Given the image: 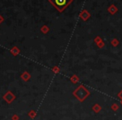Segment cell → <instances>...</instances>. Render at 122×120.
<instances>
[{
    "instance_id": "1",
    "label": "cell",
    "mask_w": 122,
    "mask_h": 120,
    "mask_svg": "<svg viewBox=\"0 0 122 120\" xmlns=\"http://www.w3.org/2000/svg\"><path fill=\"white\" fill-rule=\"evenodd\" d=\"M73 95L79 100L80 102H84L90 95V92L87 88H85L83 85H80V87L76 88L73 92Z\"/></svg>"
},
{
    "instance_id": "2",
    "label": "cell",
    "mask_w": 122,
    "mask_h": 120,
    "mask_svg": "<svg viewBox=\"0 0 122 120\" xmlns=\"http://www.w3.org/2000/svg\"><path fill=\"white\" fill-rule=\"evenodd\" d=\"M3 98H4V100H5L8 103H13L14 100H15L16 96L11 91H8L7 93L4 95Z\"/></svg>"
},
{
    "instance_id": "3",
    "label": "cell",
    "mask_w": 122,
    "mask_h": 120,
    "mask_svg": "<svg viewBox=\"0 0 122 120\" xmlns=\"http://www.w3.org/2000/svg\"><path fill=\"white\" fill-rule=\"evenodd\" d=\"M51 3L54 4L56 8L61 9L67 4V0H51Z\"/></svg>"
},
{
    "instance_id": "4",
    "label": "cell",
    "mask_w": 122,
    "mask_h": 120,
    "mask_svg": "<svg viewBox=\"0 0 122 120\" xmlns=\"http://www.w3.org/2000/svg\"><path fill=\"white\" fill-rule=\"evenodd\" d=\"M21 78H22L24 81H29V79L30 78V74H29L28 72H24L22 74V76H21Z\"/></svg>"
},
{
    "instance_id": "5",
    "label": "cell",
    "mask_w": 122,
    "mask_h": 120,
    "mask_svg": "<svg viewBox=\"0 0 122 120\" xmlns=\"http://www.w3.org/2000/svg\"><path fill=\"white\" fill-rule=\"evenodd\" d=\"M29 118H34L36 116H37V113H36V111H34V110H30V111L29 112Z\"/></svg>"
},
{
    "instance_id": "6",
    "label": "cell",
    "mask_w": 122,
    "mask_h": 120,
    "mask_svg": "<svg viewBox=\"0 0 122 120\" xmlns=\"http://www.w3.org/2000/svg\"><path fill=\"white\" fill-rule=\"evenodd\" d=\"M100 109H101V108H100V105H98V104H95V106L93 107V110L95 112H96V113H98Z\"/></svg>"
},
{
    "instance_id": "7",
    "label": "cell",
    "mask_w": 122,
    "mask_h": 120,
    "mask_svg": "<svg viewBox=\"0 0 122 120\" xmlns=\"http://www.w3.org/2000/svg\"><path fill=\"white\" fill-rule=\"evenodd\" d=\"M70 79H71V82H72V83H76L77 82H78V80H79V79H78V78H77L76 76L72 77V78H70Z\"/></svg>"
},
{
    "instance_id": "8",
    "label": "cell",
    "mask_w": 122,
    "mask_h": 120,
    "mask_svg": "<svg viewBox=\"0 0 122 120\" xmlns=\"http://www.w3.org/2000/svg\"><path fill=\"white\" fill-rule=\"evenodd\" d=\"M19 116H18V114H14L12 116V120H19Z\"/></svg>"
},
{
    "instance_id": "9",
    "label": "cell",
    "mask_w": 122,
    "mask_h": 120,
    "mask_svg": "<svg viewBox=\"0 0 122 120\" xmlns=\"http://www.w3.org/2000/svg\"><path fill=\"white\" fill-rule=\"evenodd\" d=\"M12 53H14V55H16V54H18V53H19V51L17 50V48L14 49V50H12Z\"/></svg>"
},
{
    "instance_id": "10",
    "label": "cell",
    "mask_w": 122,
    "mask_h": 120,
    "mask_svg": "<svg viewBox=\"0 0 122 120\" xmlns=\"http://www.w3.org/2000/svg\"><path fill=\"white\" fill-rule=\"evenodd\" d=\"M54 71L55 72V73H58V72H59V69H58V68H55V69H54Z\"/></svg>"
}]
</instances>
